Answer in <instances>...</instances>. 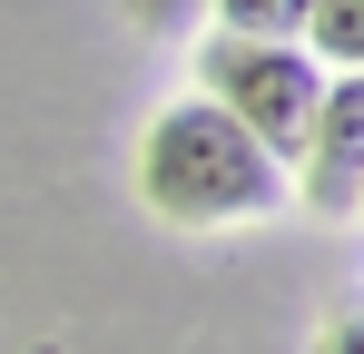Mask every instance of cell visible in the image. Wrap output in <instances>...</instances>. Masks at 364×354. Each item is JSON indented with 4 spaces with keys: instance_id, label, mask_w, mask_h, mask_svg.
<instances>
[{
    "instance_id": "obj_2",
    "label": "cell",
    "mask_w": 364,
    "mask_h": 354,
    "mask_svg": "<svg viewBox=\"0 0 364 354\" xmlns=\"http://www.w3.org/2000/svg\"><path fill=\"white\" fill-rule=\"evenodd\" d=\"M197 99H217L276 168H296L305 158V118L325 99V69H315L296 40H227V30H217V40L197 50Z\"/></svg>"
},
{
    "instance_id": "obj_1",
    "label": "cell",
    "mask_w": 364,
    "mask_h": 354,
    "mask_svg": "<svg viewBox=\"0 0 364 354\" xmlns=\"http://www.w3.org/2000/svg\"><path fill=\"white\" fill-rule=\"evenodd\" d=\"M138 197L168 227H256L286 207V168L246 138L217 99H168L138 138Z\"/></svg>"
},
{
    "instance_id": "obj_6",
    "label": "cell",
    "mask_w": 364,
    "mask_h": 354,
    "mask_svg": "<svg viewBox=\"0 0 364 354\" xmlns=\"http://www.w3.org/2000/svg\"><path fill=\"white\" fill-rule=\"evenodd\" d=\"M119 10L138 20V30H187V20H197L207 0H119Z\"/></svg>"
},
{
    "instance_id": "obj_7",
    "label": "cell",
    "mask_w": 364,
    "mask_h": 354,
    "mask_svg": "<svg viewBox=\"0 0 364 354\" xmlns=\"http://www.w3.org/2000/svg\"><path fill=\"white\" fill-rule=\"evenodd\" d=\"M315 354H364V305H355V315H335V325L315 335Z\"/></svg>"
},
{
    "instance_id": "obj_3",
    "label": "cell",
    "mask_w": 364,
    "mask_h": 354,
    "mask_svg": "<svg viewBox=\"0 0 364 354\" xmlns=\"http://www.w3.org/2000/svg\"><path fill=\"white\" fill-rule=\"evenodd\" d=\"M296 168H305V207L315 217H364V69L325 79Z\"/></svg>"
},
{
    "instance_id": "obj_5",
    "label": "cell",
    "mask_w": 364,
    "mask_h": 354,
    "mask_svg": "<svg viewBox=\"0 0 364 354\" xmlns=\"http://www.w3.org/2000/svg\"><path fill=\"white\" fill-rule=\"evenodd\" d=\"M207 10L227 40H296V20H305V0H207Z\"/></svg>"
},
{
    "instance_id": "obj_4",
    "label": "cell",
    "mask_w": 364,
    "mask_h": 354,
    "mask_svg": "<svg viewBox=\"0 0 364 354\" xmlns=\"http://www.w3.org/2000/svg\"><path fill=\"white\" fill-rule=\"evenodd\" d=\"M296 50L315 59V69H364V0H305V20H296Z\"/></svg>"
}]
</instances>
